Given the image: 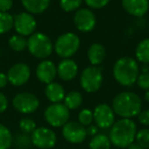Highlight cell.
<instances>
[{
  "label": "cell",
  "mask_w": 149,
  "mask_h": 149,
  "mask_svg": "<svg viewBox=\"0 0 149 149\" xmlns=\"http://www.w3.org/2000/svg\"><path fill=\"white\" fill-rule=\"evenodd\" d=\"M144 99L146 100V101L149 103V89L145 91V94H144Z\"/></svg>",
  "instance_id": "obj_40"
},
{
  "label": "cell",
  "mask_w": 149,
  "mask_h": 149,
  "mask_svg": "<svg viewBox=\"0 0 149 149\" xmlns=\"http://www.w3.org/2000/svg\"><path fill=\"white\" fill-rule=\"evenodd\" d=\"M111 142L109 140V137L105 134H97L92 137L89 142L90 149H110Z\"/></svg>",
  "instance_id": "obj_23"
},
{
  "label": "cell",
  "mask_w": 149,
  "mask_h": 149,
  "mask_svg": "<svg viewBox=\"0 0 149 149\" xmlns=\"http://www.w3.org/2000/svg\"><path fill=\"white\" fill-rule=\"evenodd\" d=\"M7 107H8V100L2 92H0V113L4 112Z\"/></svg>",
  "instance_id": "obj_36"
},
{
  "label": "cell",
  "mask_w": 149,
  "mask_h": 149,
  "mask_svg": "<svg viewBox=\"0 0 149 149\" xmlns=\"http://www.w3.org/2000/svg\"><path fill=\"white\" fill-rule=\"evenodd\" d=\"M62 136L68 142L72 144H80L84 142L87 137L86 128L81 125L79 122L74 120H68L63 127H62Z\"/></svg>",
  "instance_id": "obj_14"
},
{
  "label": "cell",
  "mask_w": 149,
  "mask_h": 149,
  "mask_svg": "<svg viewBox=\"0 0 149 149\" xmlns=\"http://www.w3.org/2000/svg\"><path fill=\"white\" fill-rule=\"evenodd\" d=\"M140 74L138 61L131 56H123L118 58L113 64L112 74L120 85L124 87H131L137 82Z\"/></svg>",
  "instance_id": "obj_3"
},
{
  "label": "cell",
  "mask_w": 149,
  "mask_h": 149,
  "mask_svg": "<svg viewBox=\"0 0 149 149\" xmlns=\"http://www.w3.org/2000/svg\"><path fill=\"white\" fill-rule=\"evenodd\" d=\"M27 44L28 40L26 39V37L19 35V34L13 35L8 40V46L11 48V50L15 52H21L27 49Z\"/></svg>",
  "instance_id": "obj_24"
},
{
  "label": "cell",
  "mask_w": 149,
  "mask_h": 149,
  "mask_svg": "<svg viewBox=\"0 0 149 149\" xmlns=\"http://www.w3.org/2000/svg\"><path fill=\"white\" fill-rule=\"evenodd\" d=\"M56 76H57V70L52 60L43 59L36 68V77L43 84L47 85L53 82Z\"/></svg>",
  "instance_id": "obj_15"
},
{
  "label": "cell",
  "mask_w": 149,
  "mask_h": 149,
  "mask_svg": "<svg viewBox=\"0 0 149 149\" xmlns=\"http://www.w3.org/2000/svg\"><path fill=\"white\" fill-rule=\"evenodd\" d=\"M95 13L90 8H80L76 11L74 15V24L78 31L82 33L92 32L96 27Z\"/></svg>",
  "instance_id": "obj_11"
},
{
  "label": "cell",
  "mask_w": 149,
  "mask_h": 149,
  "mask_svg": "<svg viewBox=\"0 0 149 149\" xmlns=\"http://www.w3.org/2000/svg\"><path fill=\"white\" fill-rule=\"evenodd\" d=\"M128 149H144V148L141 147L138 143H132V144L128 147Z\"/></svg>",
  "instance_id": "obj_39"
},
{
  "label": "cell",
  "mask_w": 149,
  "mask_h": 149,
  "mask_svg": "<svg viewBox=\"0 0 149 149\" xmlns=\"http://www.w3.org/2000/svg\"><path fill=\"white\" fill-rule=\"evenodd\" d=\"M142 105V99L137 93L123 91L114 96L111 107L120 118H132L140 113Z\"/></svg>",
  "instance_id": "obj_1"
},
{
  "label": "cell",
  "mask_w": 149,
  "mask_h": 149,
  "mask_svg": "<svg viewBox=\"0 0 149 149\" xmlns=\"http://www.w3.org/2000/svg\"><path fill=\"white\" fill-rule=\"evenodd\" d=\"M86 132H87V136H95V135L98 134V127L96 125H90L88 126V128L86 129Z\"/></svg>",
  "instance_id": "obj_37"
},
{
  "label": "cell",
  "mask_w": 149,
  "mask_h": 149,
  "mask_svg": "<svg viewBox=\"0 0 149 149\" xmlns=\"http://www.w3.org/2000/svg\"><path fill=\"white\" fill-rule=\"evenodd\" d=\"M126 13L135 17H143L149 10V0H122Z\"/></svg>",
  "instance_id": "obj_17"
},
{
  "label": "cell",
  "mask_w": 149,
  "mask_h": 149,
  "mask_svg": "<svg viewBox=\"0 0 149 149\" xmlns=\"http://www.w3.org/2000/svg\"><path fill=\"white\" fill-rule=\"evenodd\" d=\"M103 83V74L99 66H88L84 68L80 76L82 89L87 93H95L101 88Z\"/></svg>",
  "instance_id": "obj_6"
},
{
  "label": "cell",
  "mask_w": 149,
  "mask_h": 149,
  "mask_svg": "<svg viewBox=\"0 0 149 149\" xmlns=\"http://www.w3.org/2000/svg\"><path fill=\"white\" fill-rule=\"evenodd\" d=\"M8 83V80H7V76L4 72H0V89L4 88L5 86Z\"/></svg>",
  "instance_id": "obj_38"
},
{
  "label": "cell",
  "mask_w": 149,
  "mask_h": 149,
  "mask_svg": "<svg viewBox=\"0 0 149 149\" xmlns=\"http://www.w3.org/2000/svg\"><path fill=\"white\" fill-rule=\"evenodd\" d=\"M81 45V40L77 34L66 32L58 36L53 44V50L60 58H70L77 53Z\"/></svg>",
  "instance_id": "obj_5"
},
{
  "label": "cell",
  "mask_w": 149,
  "mask_h": 149,
  "mask_svg": "<svg viewBox=\"0 0 149 149\" xmlns=\"http://www.w3.org/2000/svg\"><path fill=\"white\" fill-rule=\"evenodd\" d=\"M13 5V0H0V13H8Z\"/></svg>",
  "instance_id": "obj_35"
},
{
  "label": "cell",
  "mask_w": 149,
  "mask_h": 149,
  "mask_svg": "<svg viewBox=\"0 0 149 149\" xmlns=\"http://www.w3.org/2000/svg\"><path fill=\"white\" fill-rule=\"evenodd\" d=\"M137 116H138V120L141 125L149 127V108L141 110V112Z\"/></svg>",
  "instance_id": "obj_34"
},
{
  "label": "cell",
  "mask_w": 149,
  "mask_h": 149,
  "mask_svg": "<svg viewBox=\"0 0 149 149\" xmlns=\"http://www.w3.org/2000/svg\"><path fill=\"white\" fill-rule=\"evenodd\" d=\"M135 140L144 149H149V129L143 128L141 130L137 131Z\"/></svg>",
  "instance_id": "obj_30"
},
{
  "label": "cell",
  "mask_w": 149,
  "mask_h": 149,
  "mask_svg": "<svg viewBox=\"0 0 149 149\" xmlns=\"http://www.w3.org/2000/svg\"><path fill=\"white\" fill-rule=\"evenodd\" d=\"M27 13L31 15H40L47 10L51 0H21Z\"/></svg>",
  "instance_id": "obj_20"
},
{
  "label": "cell",
  "mask_w": 149,
  "mask_h": 149,
  "mask_svg": "<svg viewBox=\"0 0 149 149\" xmlns=\"http://www.w3.org/2000/svg\"><path fill=\"white\" fill-rule=\"evenodd\" d=\"M70 109L63 103H51L44 111L47 124L53 128L63 127L70 120Z\"/></svg>",
  "instance_id": "obj_7"
},
{
  "label": "cell",
  "mask_w": 149,
  "mask_h": 149,
  "mask_svg": "<svg viewBox=\"0 0 149 149\" xmlns=\"http://www.w3.org/2000/svg\"><path fill=\"white\" fill-rule=\"evenodd\" d=\"M45 96L51 103H60L64 99L65 91L62 85L57 82H51L47 84L45 88Z\"/></svg>",
  "instance_id": "obj_19"
},
{
  "label": "cell",
  "mask_w": 149,
  "mask_h": 149,
  "mask_svg": "<svg viewBox=\"0 0 149 149\" xmlns=\"http://www.w3.org/2000/svg\"><path fill=\"white\" fill-rule=\"evenodd\" d=\"M19 126L22 132L26 133V134H32L37 128L36 122L31 118H23L19 120Z\"/></svg>",
  "instance_id": "obj_31"
},
{
  "label": "cell",
  "mask_w": 149,
  "mask_h": 149,
  "mask_svg": "<svg viewBox=\"0 0 149 149\" xmlns=\"http://www.w3.org/2000/svg\"><path fill=\"white\" fill-rule=\"evenodd\" d=\"M27 49L38 59H47L53 51V44L46 34L35 32L28 38Z\"/></svg>",
  "instance_id": "obj_4"
},
{
  "label": "cell",
  "mask_w": 149,
  "mask_h": 149,
  "mask_svg": "<svg viewBox=\"0 0 149 149\" xmlns=\"http://www.w3.org/2000/svg\"><path fill=\"white\" fill-rule=\"evenodd\" d=\"M89 62L94 66H98L104 61L106 57V50L100 43H93L89 46L87 51Z\"/></svg>",
  "instance_id": "obj_18"
},
{
  "label": "cell",
  "mask_w": 149,
  "mask_h": 149,
  "mask_svg": "<svg viewBox=\"0 0 149 149\" xmlns=\"http://www.w3.org/2000/svg\"><path fill=\"white\" fill-rule=\"evenodd\" d=\"M13 141V138L9 129L3 124H0V149H8Z\"/></svg>",
  "instance_id": "obj_25"
},
{
  "label": "cell",
  "mask_w": 149,
  "mask_h": 149,
  "mask_svg": "<svg viewBox=\"0 0 149 149\" xmlns=\"http://www.w3.org/2000/svg\"><path fill=\"white\" fill-rule=\"evenodd\" d=\"M136 60L143 64H149V38L141 40L135 49Z\"/></svg>",
  "instance_id": "obj_21"
},
{
  "label": "cell",
  "mask_w": 149,
  "mask_h": 149,
  "mask_svg": "<svg viewBox=\"0 0 149 149\" xmlns=\"http://www.w3.org/2000/svg\"><path fill=\"white\" fill-rule=\"evenodd\" d=\"M64 105L70 110L78 109L83 103V95L79 91H70L64 96Z\"/></svg>",
  "instance_id": "obj_22"
},
{
  "label": "cell",
  "mask_w": 149,
  "mask_h": 149,
  "mask_svg": "<svg viewBox=\"0 0 149 149\" xmlns=\"http://www.w3.org/2000/svg\"><path fill=\"white\" fill-rule=\"evenodd\" d=\"M90 9H100L105 7L110 0H83Z\"/></svg>",
  "instance_id": "obj_33"
},
{
  "label": "cell",
  "mask_w": 149,
  "mask_h": 149,
  "mask_svg": "<svg viewBox=\"0 0 149 149\" xmlns=\"http://www.w3.org/2000/svg\"><path fill=\"white\" fill-rule=\"evenodd\" d=\"M137 126L132 118H120L114 122L109 131V140L118 148H128L136 138Z\"/></svg>",
  "instance_id": "obj_2"
},
{
  "label": "cell",
  "mask_w": 149,
  "mask_h": 149,
  "mask_svg": "<svg viewBox=\"0 0 149 149\" xmlns=\"http://www.w3.org/2000/svg\"><path fill=\"white\" fill-rule=\"evenodd\" d=\"M93 118L95 125L100 129H110L116 122V113L107 103H100L94 108Z\"/></svg>",
  "instance_id": "obj_10"
},
{
  "label": "cell",
  "mask_w": 149,
  "mask_h": 149,
  "mask_svg": "<svg viewBox=\"0 0 149 149\" xmlns=\"http://www.w3.org/2000/svg\"><path fill=\"white\" fill-rule=\"evenodd\" d=\"M78 120L81 125H83L84 127L90 126V125L93 123V111L89 108H84L81 111L79 112V116H78Z\"/></svg>",
  "instance_id": "obj_32"
},
{
  "label": "cell",
  "mask_w": 149,
  "mask_h": 149,
  "mask_svg": "<svg viewBox=\"0 0 149 149\" xmlns=\"http://www.w3.org/2000/svg\"><path fill=\"white\" fill-rule=\"evenodd\" d=\"M15 143V147L19 149H29L32 146V139L29 134L22 132L21 134H17L15 136V140L13 141Z\"/></svg>",
  "instance_id": "obj_28"
},
{
  "label": "cell",
  "mask_w": 149,
  "mask_h": 149,
  "mask_svg": "<svg viewBox=\"0 0 149 149\" xmlns=\"http://www.w3.org/2000/svg\"><path fill=\"white\" fill-rule=\"evenodd\" d=\"M147 65L148 64H144V66L141 68V72L136 82L138 87L144 91L149 89V68Z\"/></svg>",
  "instance_id": "obj_27"
},
{
  "label": "cell",
  "mask_w": 149,
  "mask_h": 149,
  "mask_svg": "<svg viewBox=\"0 0 149 149\" xmlns=\"http://www.w3.org/2000/svg\"><path fill=\"white\" fill-rule=\"evenodd\" d=\"M7 80L8 83L13 86L19 87L28 83L31 78V68L25 62H17L10 66L7 72Z\"/></svg>",
  "instance_id": "obj_12"
},
{
  "label": "cell",
  "mask_w": 149,
  "mask_h": 149,
  "mask_svg": "<svg viewBox=\"0 0 149 149\" xmlns=\"http://www.w3.org/2000/svg\"><path fill=\"white\" fill-rule=\"evenodd\" d=\"M83 0H59L60 8L65 13H72L77 11L81 8L83 4Z\"/></svg>",
  "instance_id": "obj_29"
},
{
  "label": "cell",
  "mask_w": 149,
  "mask_h": 149,
  "mask_svg": "<svg viewBox=\"0 0 149 149\" xmlns=\"http://www.w3.org/2000/svg\"><path fill=\"white\" fill-rule=\"evenodd\" d=\"M32 144L40 149H51L56 144V134L46 127H39L31 135Z\"/></svg>",
  "instance_id": "obj_9"
},
{
  "label": "cell",
  "mask_w": 149,
  "mask_h": 149,
  "mask_svg": "<svg viewBox=\"0 0 149 149\" xmlns=\"http://www.w3.org/2000/svg\"><path fill=\"white\" fill-rule=\"evenodd\" d=\"M13 28L19 35H22L24 37L31 36L36 31L37 21H36L35 17L33 15L27 13V11L19 13V15L15 17Z\"/></svg>",
  "instance_id": "obj_13"
},
{
  "label": "cell",
  "mask_w": 149,
  "mask_h": 149,
  "mask_svg": "<svg viewBox=\"0 0 149 149\" xmlns=\"http://www.w3.org/2000/svg\"><path fill=\"white\" fill-rule=\"evenodd\" d=\"M56 70H57V76L60 80L64 82H70L77 77L79 68L74 59L64 58L58 63Z\"/></svg>",
  "instance_id": "obj_16"
},
{
  "label": "cell",
  "mask_w": 149,
  "mask_h": 149,
  "mask_svg": "<svg viewBox=\"0 0 149 149\" xmlns=\"http://www.w3.org/2000/svg\"><path fill=\"white\" fill-rule=\"evenodd\" d=\"M40 101L38 97L30 92L17 93L13 99V106L17 111L24 114H30L35 112L39 108Z\"/></svg>",
  "instance_id": "obj_8"
},
{
  "label": "cell",
  "mask_w": 149,
  "mask_h": 149,
  "mask_svg": "<svg viewBox=\"0 0 149 149\" xmlns=\"http://www.w3.org/2000/svg\"><path fill=\"white\" fill-rule=\"evenodd\" d=\"M15 17L8 13H0V35L6 34L13 28Z\"/></svg>",
  "instance_id": "obj_26"
}]
</instances>
